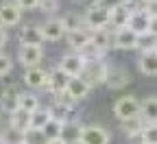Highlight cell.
Segmentation results:
<instances>
[{"instance_id": "1", "label": "cell", "mask_w": 157, "mask_h": 144, "mask_svg": "<svg viewBox=\"0 0 157 144\" xmlns=\"http://www.w3.org/2000/svg\"><path fill=\"white\" fill-rule=\"evenodd\" d=\"M107 72H109L107 61L105 59H94V61H85L81 79L85 83H90V88H96V85H103L107 81Z\"/></svg>"}, {"instance_id": "2", "label": "cell", "mask_w": 157, "mask_h": 144, "mask_svg": "<svg viewBox=\"0 0 157 144\" xmlns=\"http://www.w3.org/2000/svg\"><path fill=\"white\" fill-rule=\"evenodd\" d=\"M140 109H142V100H137L135 96L127 94V96H120L116 103H113V116L118 120H129V118H135L140 116Z\"/></svg>"}, {"instance_id": "3", "label": "cell", "mask_w": 157, "mask_h": 144, "mask_svg": "<svg viewBox=\"0 0 157 144\" xmlns=\"http://www.w3.org/2000/svg\"><path fill=\"white\" fill-rule=\"evenodd\" d=\"M83 18H85V24L90 31L92 29H107L111 24V11L105 7H98V5H92Z\"/></svg>"}, {"instance_id": "4", "label": "cell", "mask_w": 157, "mask_h": 144, "mask_svg": "<svg viewBox=\"0 0 157 144\" xmlns=\"http://www.w3.org/2000/svg\"><path fill=\"white\" fill-rule=\"evenodd\" d=\"M111 142V135L107 129L98 127V125H87L83 127L81 131V140H78V144H109Z\"/></svg>"}, {"instance_id": "5", "label": "cell", "mask_w": 157, "mask_h": 144, "mask_svg": "<svg viewBox=\"0 0 157 144\" xmlns=\"http://www.w3.org/2000/svg\"><path fill=\"white\" fill-rule=\"evenodd\" d=\"M111 46L118 48V50H135V46H137V33L131 31L129 26L116 29L113 39H111Z\"/></svg>"}, {"instance_id": "6", "label": "cell", "mask_w": 157, "mask_h": 144, "mask_svg": "<svg viewBox=\"0 0 157 144\" xmlns=\"http://www.w3.org/2000/svg\"><path fill=\"white\" fill-rule=\"evenodd\" d=\"M131 83V72L122 66H109V72H107V81L105 85L109 90H122Z\"/></svg>"}, {"instance_id": "7", "label": "cell", "mask_w": 157, "mask_h": 144, "mask_svg": "<svg viewBox=\"0 0 157 144\" xmlns=\"http://www.w3.org/2000/svg\"><path fill=\"white\" fill-rule=\"evenodd\" d=\"M83 66H85V57L81 53H70V55H63L61 57V64H59V68H61L68 76H81L83 72Z\"/></svg>"}, {"instance_id": "8", "label": "cell", "mask_w": 157, "mask_h": 144, "mask_svg": "<svg viewBox=\"0 0 157 144\" xmlns=\"http://www.w3.org/2000/svg\"><path fill=\"white\" fill-rule=\"evenodd\" d=\"M48 76H50L48 70L33 66V68H26V72H24V83L33 90H46L48 88Z\"/></svg>"}, {"instance_id": "9", "label": "cell", "mask_w": 157, "mask_h": 144, "mask_svg": "<svg viewBox=\"0 0 157 144\" xmlns=\"http://www.w3.org/2000/svg\"><path fill=\"white\" fill-rule=\"evenodd\" d=\"M17 59L24 68H33V66H39L44 59V48L42 46H26L22 44L20 46V53H17Z\"/></svg>"}, {"instance_id": "10", "label": "cell", "mask_w": 157, "mask_h": 144, "mask_svg": "<svg viewBox=\"0 0 157 144\" xmlns=\"http://www.w3.org/2000/svg\"><path fill=\"white\" fill-rule=\"evenodd\" d=\"M42 33L46 42H59V39L66 37V24L61 18H50L42 24Z\"/></svg>"}, {"instance_id": "11", "label": "cell", "mask_w": 157, "mask_h": 144, "mask_svg": "<svg viewBox=\"0 0 157 144\" xmlns=\"http://www.w3.org/2000/svg\"><path fill=\"white\" fill-rule=\"evenodd\" d=\"M137 70L144 76H157V48L140 53V57H137Z\"/></svg>"}, {"instance_id": "12", "label": "cell", "mask_w": 157, "mask_h": 144, "mask_svg": "<svg viewBox=\"0 0 157 144\" xmlns=\"http://www.w3.org/2000/svg\"><path fill=\"white\" fill-rule=\"evenodd\" d=\"M20 18H22V9H20L15 2H2L0 5V26H15L20 24Z\"/></svg>"}, {"instance_id": "13", "label": "cell", "mask_w": 157, "mask_h": 144, "mask_svg": "<svg viewBox=\"0 0 157 144\" xmlns=\"http://www.w3.org/2000/svg\"><path fill=\"white\" fill-rule=\"evenodd\" d=\"M20 96H22V92H20L15 85L5 88V92L0 94V109L5 114H13L20 107Z\"/></svg>"}, {"instance_id": "14", "label": "cell", "mask_w": 157, "mask_h": 144, "mask_svg": "<svg viewBox=\"0 0 157 144\" xmlns=\"http://www.w3.org/2000/svg\"><path fill=\"white\" fill-rule=\"evenodd\" d=\"M66 92L72 96V100H74V103H78V100H83V98L92 92V88H90V83H85L81 76H70Z\"/></svg>"}, {"instance_id": "15", "label": "cell", "mask_w": 157, "mask_h": 144, "mask_svg": "<svg viewBox=\"0 0 157 144\" xmlns=\"http://www.w3.org/2000/svg\"><path fill=\"white\" fill-rule=\"evenodd\" d=\"M66 42L72 50L81 53L87 44H90V29H76V31H68L66 33Z\"/></svg>"}, {"instance_id": "16", "label": "cell", "mask_w": 157, "mask_h": 144, "mask_svg": "<svg viewBox=\"0 0 157 144\" xmlns=\"http://www.w3.org/2000/svg\"><path fill=\"white\" fill-rule=\"evenodd\" d=\"M81 131H83V125L78 120H66L63 127H61V140L66 144H78V140H81Z\"/></svg>"}, {"instance_id": "17", "label": "cell", "mask_w": 157, "mask_h": 144, "mask_svg": "<svg viewBox=\"0 0 157 144\" xmlns=\"http://www.w3.org/2000/svg\"><path fill=\"white\" fill-rule=\"evenodd\" d=\"M46 42L42 26H24L20 31V44H26V46H42Z\"/></svg>"}, {"instance_id": "18", "label": "cell", "mask_w": 157, "mask_h": 144, "mask_svg": "<svg viewBox=\"0 0 157 144\" xmlns=\"http://www.w3.org/2000/svg\"><path fill=\"white\" fill-rule=\"evenodd\" d=\"M148 22H151V15H148L144 9H135V11H131L129 29H131V31H135L137 35L148 33Z\"/></svg>"}, {"instance_id": "19", "label": "cell", "mask_w": 157, "mask_h": 144, "mask_svg": "<svg viewBox=\"0 0 157 144\" xmlns=\"http://www.w3.org/2000/svg\"><path fill=\"white\" fill-rule=\"evenodd\" d=\"M68 81H70V76L61 70V68H57V70H52L50 72V76H48V92H52V94H57V92H63L66 88H68Z\"/></svg>"}, {"instance_id": "20", "label": "cell", "mask_w": 157, "mask_h": 144, "mask_svg": "<svg viewBox=\"0 0 157 144\" xmlns=\"http://www.w3.org/2000/svg\"><path fill=\"white\" fill-rule=\"evenodd\" d=\"M9 116H11V118H9V125H11V127H15V129H20V131L31 129V111L17 107V109H15L13 114H9Z\"/></svg>"}, {"instance_id": "21", "label": "cell", "mask_w": 157, "mask_h": 144, "mask_svg": "<svg viewBox=\"0 0 157 144\" xmlns=\"http://www.w3.org/2000/svg\"><path fill=\"white\" fill-rule=\"evenodd\" d=\"M111 39H113V35L107 29H92L90 31V42L94 46H98V48H103V50H109Z\"/></svg>"}, {"instance_id": "22", "label": "cell", "mask_w": 157, "mask_h": 144, "mask_svg": "<svg viewBox=\"0 0 157 144\" xmlns=\"http://www.w3.org/2000/svg\"><path fill=\"white\" fill-rule=\"evenodd\" d=\"M129 20H131V9L127 5H120L111 11V24L113 29H122V26H129Z\"/></svg>"}, {"instance_id": "23", "label": "cell", "mask_w": 157, "mask_h": 144, "mask_svg": "<svg viewBox=\"0 0 157 144\" xmlns=\"http://www.w3.org/2000/svg\"><path fill=\"white\" fill-rule=\"evenodd\" d=\"M72 107L74 105H68V103H61V100H55L52 105L48 107V111H50V118L66 122V120L72 118Z\"/></svg>"}, {"instance_id": "24", "label": "cell", "mask_w": 157, "mask_h": 144, "mask_svg": "<svg viewBox=\"0 0 157 144\" xmlns=\"http://www.w3.org/2000/svg\"><path fill=\"white\" fill-rule=\"evenodd\" d=\"M24 133H26V131H20V129L7 125V129L0 133V142H2V144H26Z\"/></svg>"}, {"instance_id": "25", "label": "cell", "mask_w": 157, "mask_h": 144, "mask_svg": "<svg viewBox=\"0 0 157 144\" xmlns=\"http://www.w3.org/2000/svg\"><path fill=\"white\" fill-rule=\"evenodd\" d=\"M140 116H142L146 122H157V96H148V98L142 100Z\"/></svg>"}, {"instance_id": "26", "label": "cell", "mask_w": 157, "mask_h": 144, "mask_svg": "<svg viewBox=\"0 0 157 144\" xmlns=\"http://www.w3.org/2000/svg\"><path fill=\"white\" fill-rule=\"evenodd\" d=\"M48 120H50V111L37 107V109L31 114V127H33V129H44V127L48 125Z\"/></svg>"}, {"instance_id": "27", "label": "cell", "mask_w": 157, "mask_h": 144, "mask_svg": "<svg viewBox=\"0 0 157 144\" xmlns=\"http://www.w3.org/2000/svg\"><path fill=\"white\" fill-rule=\"evenodd\" d=\"M61 20H63V24H66V33L68 31H76V29H87L85 18H81L78 13H66Z\"/></svg>"}, {"instance_id": "28", "label": "cell", "mask_w": 157, "mask_h": 144, "mask_svg": "<svg viewBox=\"0 0 157 144\" xmlns=\"http://www.w3.org/2000/svg\"><path fill=\"white\" fill-rule=\"evenodd\" d=\"M144 127H146V120H144L142 116H135V118L122 120V131H124L127 135H131V133H135V131H142Z\"/></svg>"}, {"instance_id": "29", "label": "cell", "mask_w": 157, "mask_h": 144, "mask_svg": "<svg viewBox=\"0 0 157 144\" xmlns=\"http://www.w3.org/2000/svg\"><path fill=\"white\" fill-rule=\"evenodd\" d=\"M24 140H26V144H46L48 142V135L44 133V129H26V133H24Z\"/></svg>"}, {"instance_id": "30", "label": "cell", "mask_w": 157, "mask_h": 144, "mask_svg": "<svg viewBox=\"0 0 157 144\" xmlns=\"http://www.w3.org/2000/svg\"><path fill=\"white\" fill-rule=\"evenodd\" d=\"M151 48H155V35L148 31V33H142V35H137V46H135V50H151Z\"/></svg>"}, {"instance_id": "31", "label": "cell", "mask_w": 157, "mask_h": 144, "mask_svg": "<svg viewBox=\"0 0 157 144\" xmlns=\"http://www.w3.org/2000/svg\"><path fill=\"white\" fill-rule=\"evenodd\" d=\"M61 127H63V122H61V120L50 118V120H48V125L44 127V133L48 135V140H52V138H61Z\"/></svg>"}, {"instance_id": "32", "label": "cell", "mask_w": 157, "mask_h": 144, "mask_svg": "<svg viewBox=\"0 0 157 144\" xmlns=\"http://www.w3.org/2000/svg\"><path fill=\"white\" fill-rule=\"evenodd\" d=\"M20 107L33 114V111L39 107V98H37L35 94H22V96H20Z\"/></svg>"}, {"instance_id": "33", "label": "cell", "mask_w": 157, "mask_h": 144, "mask_svg": "<svg viewBox=\"0 0 157 144\" xmlns=\"http://www.w3.org/2000/svg\"><path fill=\"white\" fill-rule=\"evenodd\" d=\"M144 135H146V142L148 144H157V122H146Z\"/></svg>"}, {"instance_id": "34", "label": "cell", "mask_w": 157, "mask_h": 144, "mask_svg": "<svg viewBox=\"0 0 157 144\" xmlns=\"http://www.w3.org/2000/svg\"><path fill=\"white\" fill-rule=\"evenodd\" d=\"M59 0H39V9L44 13H57L59 11Z\"/></svg>"}, {"instance_id": "35", "label": "cell", "mask_w": 157, "mask_h": 144, "mask_svg": "<svg viewBox=\"0 0 157 144\" xmlns=\"http://www.w3.org/2000/svg\"><path fill=\"white\" fill-rule=\"evenodd\" d=\"M13 70V61L9 55H0V76H7Z\"/></svg>"}, {"instance_id": "36", "label": "cell", "mask_w": 157, "mask_h": 144, "mask_svg": "<svg viewBox=\"0 0 157 144\" xmlns=\"http://www.w3.org/2000/svg\"><path fill=\"white\" fill-rule=\"evenodd\" d=\"M94 5H98V7H105V9L113 11L116 7H120V5H124V0H94Z\"/></svg>"}, {"instance_id": "37", "label": "cell", "mask_w": 157, "mask_h": 144, "mask_svg": "<svg viewBox=\"0 0 157 144\" xmlns=\"http://www.w3.org/2000/svg\"><path fill=\"white\" fill-rule=\"evenodd\" d=\"M15 5L22 11H29V9H37L39 7V0H15Z\"/></svg>"}, {"instance_id": "38", "label": "cell", "mask_w": 157, "mask_h": 144, "mask_svg": "<svg viewBox=\"0 0 157 144\" xmlns=\"http://www.w3.org/2000/svg\"><path fill=\"white\" fill-rule=\"evenodd\" d=\"M127 138H129V144H146L144 129H142V131H135V133H131V135H127Z\"/></svg>"}, {"instance_id": "39", "label": "cell", "mask_w": 157, "mask_h": 144, "mask_svg": "<svg viewBox=\"0 0 157 144\" xmlns=\"http://www.w3.org/2000/svg\"><path fill=\"white\" fill-rule=\"evenodd\" d=\"M144 11H146L151 18H155V15H157V0H148V2L144 5Z\"/></svg>"}, {"instance_id": "40", "label": "cell", "mask_w": 157, "mask_h": 144, "mask_svg": "<svg viewBox=\"0 0 157 144\" xmlns=\"http://www.w3.org/2000/svg\"><path fill=\"white\" fill-rule=\"evenodd\" d=\"M148 31H151L153 35H157V15H155V18H151V22H148Z\"/></svg>"}, {"instance_id": "41", "label": "cell", "mask_w": 157, "mask_h": 144, "mask_svg": "<svg viewBox=\"0 0 157 144\" xmlns=\"http://www.w3.org/2000/svg\"><path fill=\"white\" fill-rule=\"evenodd\" d=\"M5 44H7V31H5V26H0V48Z\"/></svg>"}, {"instance_id": "42", "label": "cell", "mask_w": 157, "mask_h": 144, "mask_svg": "<svg viewBox=\"0 0 157 144\" xmlns=\"http://www.w3.org/2000/svg\"><path fill=\"white\" fill-rule=\"evenodd\" d=\"M46 144H66V142H63L61 138H52V140H48Z\"/></svg>"}, {"instance_id": "43", "label": "cell", "mask_w": 157, "mask_h": 144, "mask_svg": "<svg viewBox=\"0 0 157 144\" xmlns=\"http://www.w3.org/2000/svg\"><path fill=\"white\" fill-rule=\"evenodd\" d=\"M140 2H142V5H146V2H148V0H140Z\"/></svg>"}, {"instance_id": "44", "label": "cell", "mask_w": 157, "mask_h": 144, "mask_svg": "<svg viewBox=\"0 0 157 144\" xmlns=\"http://www.w3.org/2000/svg\"><path fill=\"white\" fill-rule=\"evenodd\" d=\"M155 48H157V35H155Z\"/></svg>"}, {"instance_id": "45", "label": "cell", "mask_w": 157, "mask_h": 144, "mask_svg": "<svg viewBox=\"0 0 157 144\" xmlns=\"http://www.w3.org/2000/svg\"><path fill=\"white\" fill-rule=\"evenodd\" d=\"M146 144H148V142H146Z\"/></svg>"}]
</instances>
